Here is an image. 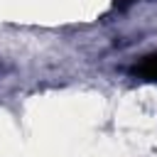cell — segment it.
Returning a JSON list of instances; mask_svg holds the SVG:
<instances>
[{
	"instance_id": "cell-2",
	"label": "cell",
	"mask_w": 157,
	"mask_h": 157,
	"mask_svg": "<svg viewBox=\"0 0 157 157\" xmlns=\"http://www.w3.org/2000/svg\"><path fill=\"white\" fill-rule=\"evenodd\" d=\"M132 2H137V0H113V10H125Z\"/></svg>"
},
{
	"instance_id": "cell-1",
	"label": "cell",
	"mask_w": 157,
	"mask_h": 157,
	"mask_svg": "<svg viewBox=\"0 0 157 157\" xmlns=\"http://www.w3.org/2000/svg\"><path fill=\"white\" fill-rule=\"evenodd\" d=\"M130 74L137 81H157V52H152V54L142 56L140 61H135Z\"/></svg>"
}]
</instances>
